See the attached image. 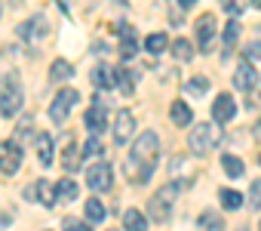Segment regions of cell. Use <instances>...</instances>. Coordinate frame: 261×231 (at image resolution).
Segmentation results:
<instances>
[{"instance_id":"39","label":"cell","mask_w":261,"mask_h":231,"mask_svg":"<svg viewBox=\"0 0 261 231\" xmlns=\"http://www.w3.org/2000/svg\"><path fill=\"white\" fill-rule=\"evenodd\" d=\"M258 83H261V71H258ZM258 96H261V86H258Z\"/></svg>"},{"instance_id":"9","label":"cell","mask_w":261,"mask_h":231,"mask_svg":"<svg viewBox=\"0 0 261 231\" xmlns=\"http://www.w3.org/2000/svg\"><path fill=\"white\" fill-rule=\"evenodd\" d=\"M233 114H237L233 96H230V93H218L215 102H212V121H215V124H230Z\"/></svg>"},{"instance_id":"25","label":"cell","mask_w":261,"mask_h":231,"mask_svg":"<svg viewBox=\"0 0 261 231\" xmlns=\"http://www.w3.org/2000/svg\"><path fill=\"white\" fill-rule=\"evenodd\" d=\"M83 213H86V219H89L92 225H98V222L105 219V213H108V210H105V203H101V200H95V197H92V200H86Z\"/></svg>"},{"instance_id":"1","label":"cell","mask_w":261,"mask_h":231,"mask_svg":"<svg viewBox=\"0 0 261 231\" xmlns=\"http://www.w3.org/2000/svg\"><path fill=\"white\" fill-rule=\"evenodd\" d=\"M157 160H160V136L154 130H148V133L139 136V142L133 145V151H129V157H126V176H129V182H136V185L142 182L145 185L154 176Z\"/></svg>"},{"instance_id":"12","label":"cell","mask_w":261,"mask_h":231,"mask_svg":"<svg viewBox=\"0 0 261 231\" xmlns=\"http://www.w3.org/2000/svg\"><path fill=\"white\" fill-rule=\"evenodd\" d=\"M105 127H108V108H105L101 99H95V102L89 105V111H86V130H89L92 136H98Z\"/></svg>"},{"instance_id":"34","label":"cell","mask_w":261,"mask_h":231,"mask_svg":"<svg viewBox=\"0 0 261 231\" xmlns=\"http://www.w3.org/2000/svg\"><path fill=\"white\" fill-rule=\"evenodd\" d=\"M246 59L249 62H261V40H255V43L246 47Z\"/></svg>"},{"instance_id":"38","label":"cell","mask_w":261,"mask_h":231,"mask_svg":"<svg viewBox=\"0 0 261 231\" xmlns=\"http://www.w3.org/2000/svg\"><path fill=\"white\" fill-rule=\"evenodd\" d=\"M255 136H258V139H261V121H258V124H255Z\"/></svg>"},{"instance_id":"19","label":"cell","mask_w":261,"mask_h":231,"mask_svg":"<svg viewBox=\"0 0 261 231\" xmlns=\"http://www.w3.org/2000/svg\"><path fill=\"white\" fill-rule=\"evenodd\" d=\"M169 118H172V124L175 127H191V108H188V102H172V108H169Z\"/></svg>"},{"instance_id":"30","label":"cell","mask_w":261,"mask_h":231,"mask_svg":"<svg viewBox=\"0 0 261 231\" xmlns=\"http://www.w3.org/2000/svg\"><path fill=\"white\" fill-rule=\"evenodd\" d=\"M237 37H240V22H227V25H224V34H221L224 50H233V47H237Z\"/></svg>"},{"instance_id":"40","label":"cell","mask_w":261,"mask_h":231,"mask_svg":"<svg viewBox=\"0 0 261 231\" xmlns=\"http://www.w3.org/2000/svg\"><path fill=\"white\" fill-rule=\"evenodd\" d=\"M258 231H261V222H258Z\"/></svg>"},{"instance_id":"23","label":"cell","mask_w":261,"mask_h":231,"mask_svg":"<svg viewBox=\"0 0 261 231\" xmlns=\"http://www.w3.org/2000/svg\"><path fill=\"white\" fill-rule=\"evenodd\" d=\"M37 160L43 164V167H49L53 164V136H37Z\"/></svg>"},{"instance_id":"17","label":"cell","mask_w":261,"mask_h":231,"mask_svg":"<svg viewBox=\"0 0 261 231\" xmlns=\"http://www.w3.org/2000/svg\"><path fill=\"white\" fill-rule=\"evenodd\" d=\"M77 191H80L77 182H74L71 176H65V179L56 185V200H59V203H71V200H77Z\"/></svg>"},{"instance_id":"4","label":"cell","mask_w":261,"mask_h":231,"mask_svg":"<svg viewBox=\"0 0 261 231\" xmlns=\"http://www.w3.org/2000/svg\"><path fill=\"white\" fill-rule=\"evenodd\" d=\"M22 108V86L13 74H4L0 77V114L4 118H16Z\"/></svg>"},{"instance_id":"27","label":"cell","mask_w":261,"mask_h":231,"mask_svg":"<svg viewBox=\"0 0 261 231\" xmlns=\"http://www.w3.org/2000/svg\"><path fill=\"white\" fill-rule=\"evenodd\" d=\"M145 50H148L151 56H160V53L166 50V34H160V31H157V34H148V37H145Z\"/></svg>"},{"instance_id":"21","label":"cell","mask_w":261,"mask_h":231,"mask_svg":"<svg viewBox=\"0 0 261 231\" xmlns=\"http://www.w3.org/2000/svg\"><path fill=\"white\" fill-rule=\"evenodd\" d=\"M71 74H74V68H71L68 59H56V62L49 65V80H53V83H62V80H68Z\"/></svg>"},{"instance_id":"31","label":"cell","mask_w":261,"mask_h":231,"mask_svg":"<svg viewBox=\"0 0 261 231\" xmlns=\"http://www.w3.org/2000/svg\"><path fill=\"white\" fill-rule=\"evenodd\" d=\"M185 89H188L191 96H203V93L209 89V80H206L203 74H197V77H191V80L185 83Z\"/></svg>"},{"instance_id":"37","label":"cell","mask_w":261,"mask_h":231,"mask_svg":"<svg viewBox=\"0 0 261 231\" xmlns=\"http://www.w3.org/2000/svg\"><path fill=\"white\" fill-rule=\"evenodd\" d=\"M7 225H10V216H4V213H0V231H4Z\"/></svg>"},{"instance_id":"41","label":"cell","mask_w":261,"mask_h":231,"mask_svg":"<svg viewBox=\"0 0 261 231\" xmlns=\"http://www.w3.org/2000/svg\"><path fill=\"white\" fill-rule=\"evenodd\" d=\"M258 164H261V157H258Z\"/></svg>"},{"instance_id":"8","label":"cell","mask_w":261,"mask_h":231,"mask_svg":"<svg viewBox=\"0 0 261 231\" xmlns=\"http://www.w3.org/2000/svg\"><path fill=\"white\" fill-rule=\"evenodd\" d=\"M22 167V145L19 142H0V173L13 176Z\"/></svg>"},{"instance_id":"35","label":"cell","mask_w":261,"mask_h":231,"mask_svg":"<svg viewBox=\"0 0 261 231\" xmlns=\"http://www.w3.org/2000/svg\"><path fill=\"white\" fill-rule=\"evenodd\" d=\"M62 228H65V231H92L89 225H83V222H77V219H65Z\"/></svg>"},{"instance_id":"22","label":"cell","mask_w":261,"mask_h":231,"mask_svg":"<svg viewBox=\"0 0 261 231\" xmlns=\"http://www.w3.org/2000/svg\"><path fill=\"white\" fill-rule=\"evenodd\" d=\"M197 231H224V219L215 216L212 210H206V213L197 219Z\"/></svg>"},{"instance_id":"36","label":"cell","mask_w":261,"mask_h":231,"mask_svg":"<svg viewBox=\"0 0 261 231\" xmlns=\"http://www.w3.org/2000/svg\"><path fill=\"white\" fill-rule=\"evenodd\" d=\"M224 13H227V16H240V13H243V10H240V7H237V4H224Z\"/></svg>"},{"instance_id":"14","label":"cell","mask_w":261,"mask_h":231,"mask_svg":"<svg viewBox=\"0 0 261 231\" xmlns=\"http://www.w3.org/2000/svg\"><path fill=\"white\" fill-rule=\"evenodd\" d=\"M212 34H215V16H200L197 19V43H200V50L206 53V50H212Z\"/></svg>"},{"instance_id":"7","label":"cell","mask_w":261,"mask_h":231,"mask_svg":"<svg viewBox=\"0 0 261 231\" xmlns=\"http://www.w3.org/2000/svg\"><path fill=\"white\" fill-rule=\"evenodd\" d=\"M86 185H89V191H108V188L114 185V170H111V164H105V160L92 164V167L86 170Z\"/></svg>"},{"instance_id":"29","label":"cell","mask_w":261,"mask_h":231,"mask_svg":"<svg viewBox=\"0 0 261 231\" xmlns=\"http://www.w3.org/2000/svg\"><path fill=\"white\" fill-rule=\"evenodd\" d=\"M133 71H117V89L123 93V96H133V89H136V83H133Z\"/></svg>"},{"instance_id":"26","label":"cell","mask_w":261,"mask_h":231,"mask_svg":"<svg viewBox=\"0 0 261 231\" xmlns=\"http://www.w3.org/2000/svg\"><path fill=\"white\" fill-rule=\"evenodd\" d=\"M218 197H221V206H224V210H240V203H243V194L233 191V188H221Z\"/></svg>"},{"instance_id":"16","label":"cell","mask_w":261,"mask_h":231,"mask_svg":"<svg viewBox=\"0 0 261 231\" xmlns=\"http://www.w3.org/2000/svg\"><path fill=\"white\" fill-rule=\"evenodd\" d=\"M92 86H98V89H111V86H117V71L111 68V65H95V71H92Z\"/></svg>"},{"instance_id":"2","label":"cell","mask_w":261,"mask_h":231,"mask_svg":"<svg viewBox=\"0 0 261 231\" xmlns=\"http://www.w3.org/2000/svg\"><path fill=\"white\" fill-rule=\"evenodd\" d=\"M185 185H188V182H169V185H163V188L148 200V216H151L154 222H166V219H169V213H172L175 194H178Z\"/></svg>"},{"instance_id":"24","label":"cell","mask_w":261,"mask_h":231,"mask_svg":"<svg viewBox=\"0 0 261 231\" xmlns=\"http://www.w3.org/2000/svg\"><path fill=\"white\" fill-rule=\"evenodd\" d=\"M221 170H224L230 179H240V176L246 173V164H243L240 157H233V154H224V157H221Z\"/></svg>"},{"instance_id":"6","label":"cell","mask_w":261,"mask_h":231,"mask_svg":"<svg viewBox=\"0 0 261 231\" xmlns=\"http://www.w3.org/2000/svg\"><path fill=\"white\" fill-rule=\"evenodd\" d=\"M16 34H19V40H25L31 50L46 37V16L43 13H37V16H31L28 22H22L19 28H16Z\"/></svg>"},{"instance_id":"15","label":"cell","mask_w":261,"mask_h":231,"mask_svg":"<svg viewBox=\"0 0 261 231\" xmlns=\"http://www.w3.org/2000/svg\"><path fill=\"white\" fill-rule=\"evenodd\" d=\"M117 34H120V56L123 59H133L136 53H139V40H136V31H133V25H120L117 28Z\"/></svg>"},{"instance_id":"3","label":"cell","mask_w":261,"mask_h":231,"mask_svg":"<svg viewBox=\"0 0 261 231\" xmlns=\"http://www.w3.org/2000/svg\"><path fill=\"white\" fill-rule=\"evenodd\" d=\"M215 145H218V127H215V124H194V127H191V136H188L191 154L206 157Z\"/></svg>"},{"instance_id":"5","label":"cell","mask_w":261,"mask_h":231,"mask_svg":"<svg viewBox=\"0 0 261 231\" xmlns=\"http://www.w3.org/2000/svg\"><path fill=\"white\" fill-rule=\"evenodd\" d=\"M80 99V93L74 89V86H65V89H59V96L53 99V105H49V121L53 124H68V114H71V108H74V102Z\"/></svg>"},{"instance_id":"32","label":"cell","mask_w":261,"mask_h":231,"mask_svg":"<svg viewBox=\"0 0 261 231\" xmlns=\"http://www.w3.org/2000/svg\"><path fill=\"white\" fill-rule=\"evenodd\" d=\"M83 157H101V142H98V136H89V142L83 145Z\"/></svg>"},{"instance_id":"13","label":"cell","mask_w":261,"mask_h":231,"mask_svg":"<svg viewBox=\"0 0 261 231\" xmlns=\"http://www.w3.org/2000/svg\"><path fill=\"white\" fill-rule=\"evenodd\" d=\"M25 197H28V200H37V203H43V206L59 203V200H56V185H49L46 179H37V182L25 191Z\"/></svg>"},{"instance_id":"10","label":"cell","mask_w":261,"mask_h":231,"mask_svg":"<svg viewBox=\"0 0 261 231\" xmlns=\"http://www.w3.org/2000/svg\"><path fill=\"white\" fill-rule=\"evenodd\" d=\"M255 83H258V71H255V65L243 56L240 65H237V71H233V86H237L240 93H249Z\"/></svg>"},{"instance_id":"11","label":"cell","mask_w":261,"mask_h":231,"mask_svg":"<svg viewBox=\"0 0 261 231\" xmlns=\"http://www.w3.org/2000/svg\"><path fill=\"white\" fill-rule=\"evenodd\" d=\"M133 133H136V114H133V111H117V121H114V142H117V145H126Z\"/></svg>"},{"instance_id":"20","label":"cell","mask_w":261,"mask_h":231,"mask_svg":"<svg viewBox=\"0 0 261 231\" xmlns=\"http://www.w3.org/2000/svg\"><path fill=\"white\" fill-rule=\"evenodd\" d=\"M123 225H126V231H148V216H142V210H126Z\"/></svg>"},{"instance_id":"28","label":"cell","mask_w":261,"mask_h":231,"mask_svg":"<svg viewBox=\"0 0 261 231\" xmlns=\"http://www.w3.org/2000/svg\"><path fill=\"white\" fill-rule=\"evenodd\" d=\"M172 53H175V59H178V62H188V59L194 56V43H191V40H185V37H178V40L172 43Z\"/></svg>"},{"instance_id":"18","label":"cell","mask_w":261,"mask_h":231,"mask_svg":"<svg viewBox=\"0 0 261 231\" xmlns=\"http://www.w3.org/2000/svg\"><path fill=\"white\" fill-rule=\"evenodd\" d=\"M80 148L74 145V139L68 136V145H65V154H62V167H65V173H74L77 167H80Z\"/></svg>"},{"instance_id":"33","label":"cell","mask_w":261,"mask_h":231,"mask_svg":"<svg viewBox=\"0 0 261 231\" xmlns=\"http://www.w3.org/2000/svg\"><path fill=\"white\" fill-rule=\"evenodd\" d=\"M249 206L252 210H261V179H255L252 188H249Z\"/></svg>"}]
</instances>
